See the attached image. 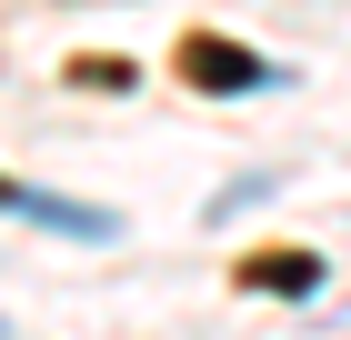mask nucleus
<instances>
[{"instance_id":"4","label":"nucleus","mask_w":351,"mask_h":340,"mask_svg":"<svg viewBox=\"0 0 351 340\" xmlns=\"http://www.w3.org/2000/svg\"><path fill=\"white\" fill-rule=\"evenodd\" d=\"M21 200H30V190H10V181H0V210H21Z\"/></svg>"},{"instance_id":"3","label":"nucleus","mask_w":351,"mask_h":340,"mask_svg":"<svg viewBox=\"0 0 351 340\" xmlns=\"http://www.w3.org/2000/svg\"><path fill=\"white\" fill-rule=\"evenodd\" d=\"M71 80H90V90H131L141 70H131V60H71Z\"/></svg>"},{"instance_id":"2","label":"nucleus","mask_w":351,"mask_h":340,"mask_svg":"<svg viewBox=\"0 0 351 340\" xmlns=\"http://www.w3.org/2000/svg\"><path fill=\"white\" fill-rule=\"evenodd\" d=\"M241 280H251V290H291V300H301V290H322V261H251Z\"/></svg>"},{"instance_id":"1","label":"nucleus","mask_w":351,"mask_h":340,"mask_svg":"<svg viewBox=\"0 0 351 340\" xmlns=\"http://www.w3.org/2000/svg\"><path fill=\"white\" fill-rule=\"evenodd\" d=\"M181 80H191V90L241 101V90H271L281 70H271L261 51H241V40H221V30H191V40H181Z\"/></svg>"}]
</instances>
